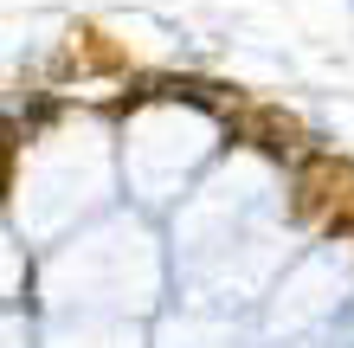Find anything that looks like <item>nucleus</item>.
Instances as JSON below:
<instances>
[{"instance_id": "obj_1", "label": "nucleus", "mask_w": 354, "mask_h": 348, "mask_svg": "<svg viewBox=\"0 0 354 348\" xmlns=\"http://www.w3.org/2000/svg\"><path fill=\"white\" fill-rule=\"evenodd\" d=\"M297 213L309 226H354V168L335 155H309L297 174Z\"/></svg>"}, {"instance_id": "obj_2", "label": "nucleus", "mask_w": 354, "mask_h": 348, "mask_svg": "<svg viewBox=\"0 0 354 348\" xmlns=\"http://www.w3.org/2000/svg\"><path fill=\"white\" fill-rule=\"evenodd\" d=\"M252 129L264 136L258 149H290V142H297V122H290V116H277V110H258V116H252Z\"/></svg>"}]
</instances>
